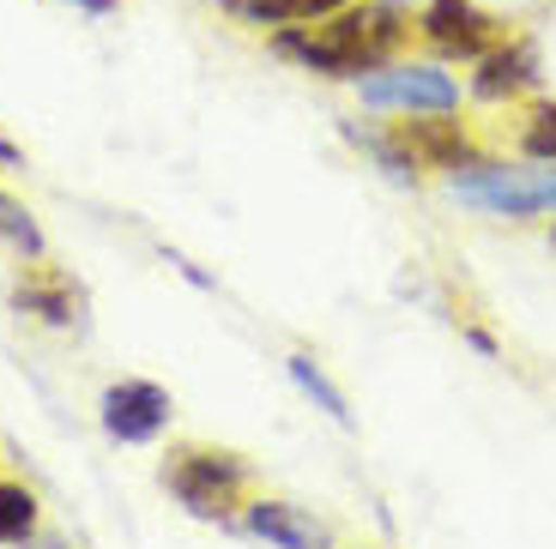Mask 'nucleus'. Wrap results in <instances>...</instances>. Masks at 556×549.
Listing matches in <instances>:
<instances>
[{
    "label": "nucleus",
    "mask_w": 556,
    "mask_h": 549,
    "mask_svg": "<svg viewBox=\"0 0 556 549\" xmlns=\"http://www.w3.org/2000/svg\"><path fill=\"white\" fill-rule=\"evenodd\" d=\"M169 423V393L152 381H115L103 393V429H110L122 447H146L157 441Z\"/></svg>",
    "instance_id": "obj_7"
},
{
    "label": "nucleus",
    "mask_w": 556,
    "mask_h": 549,
    "mask_svg": "<svg viewBox=\"0 0 556 549\" xmlns=\"http://www.w3.org/2000/svg\"><path fill=\"white\" fill-rule=\"evenodd\" d=\"M79 13H115V0H73Z\"/></svg>",
    "instance_id": "obj_16"
},
{
    "label": "nucleus",
    "mask_w": 556,
    "mask_h": 549,
    "mask_svg": "<svg viewBox=\"0 0 556 549\" xmlns=\"http://www.w3.org/2000/svg\"><path fill=\"white\" fill-rule=\"evenodd\" d=\"M393 7H405V0H393Z\"/></svg>",
    "instance_id": "obj_19"
},
{
    "label": "nucleus",
    "mask_w": 556,
    "mask_h": 549,
    "mask_svg": "<svg viewBox=\"0 0 556 549\" xmlns=\"http://www.w3.org/2000/svg\"><path fill=\"white\" fill-rule=\"evenodd\" d=\"M551 242H556V230H551Z\"/></svg>",
    "instance_id": "obj_20"
},
{
    "label": "nucleus",
    "mask_w": 556,
    "mask_h": 549,
    "mask_svg": "<svg viewBox=\"0 0 556 549\" xmlns=\"http://www.w3.org/2000/svg\"><path fill=\"white\" fill-rule=\"evenodd\" d=\"M412 30L430 42L442 61H478L508 37V18H496L490 7H478V0H424Z\"/></svg>",
    "instance_id": "obj_6"
},
{
    "label": "nucleus",
    "mask_w": 556,
    "mask_h": 549,
    "mask_svg": "<svg viewBox=\"0 0 556 549\" xmlns=\"http://www.w3.org/2000/svg\"><path fill=\"white\" fill-rule=\"evenodd\" d=\"M37 549H61V544H55V537H49V544H37Z\"/></svg>",
    "instance_id": "obj_18"
},
{
    "label": "nucleus",
    "mask_w": 556,
    "mask_h": 549,
    "mask_svg": "<svg viewBox=\"0 0 556 549\" xmlns=\"http://www.w3.org/2000/svg\"><path fill=\"white\" fill-rule=\"evenodd\" d=\"M164 483L188 513L200 520H224L230 508H242V495H249V465L237 454H224V447H176L164 465Z\"/></svg>",
    "instance_id": "obj_3"
},
{
    "label": "nucleus",
    "mask_w": 556,
    "mask_h": 549,
    "mask_svg": "<svg viewBox=\"0 0 556 549\" xmlns=\"http://www.w3.org/2000/svg\"><path fill=\"white\" fill-rule=\"evenodd\" d=\"M18 164V145H13V139H0V169H13Z\"/></svg>",
    "instance_id": "obj_17"
},
{
    "label": "nucleus",
    "mask_w": 556,
    "mask_h": 549,
    "mask_svg": "<svg viewBox=\"0 0 556 549\" xmlns=\"http://www.w3.org/2000/svg\"><path fill=\"white\" fill-rule=\"evenodd\" d=\"M515 145L532 157V164H556V97H539V103L520 110Z\"/></svg>",
    "instance_id": "obj_11"
},
{
    "label": "nucleus",
    "mask_w": 556,
    "mask_h": 549,
    "mask_svg": "<svg viewBox=\"0 0 556 549\" xmlns=\"http://www.w3.org/2000/svg\"><path fill=\"white\" fill-rule=\"evenodd\" d=\"M224 7H230L242 25L285 30V25H315V18L339 13V7H351V0H224Z\"/></svg>",
    "instance_id": "obj_10"
},
{
    "label": "nucleus",
    "mask_w": 556,
    "mask_h": 549,
    "mask_svg": "<svg viewBox=\"0 0 556 549\" xmlns=\"http://www.w3.org/2000/svg\"><path fill=\"white\" fill-rule=\"evenodd\" d=\"M454 193L466 206L496 212V218H544V212H556V164L551 169L472 164L454 176Z\"/></svg>",
    "instance_id": "obj_5"
},
{
    "label": "nucleus",
    "mask_w": 556,
    "mask_h": 549,
    "mask_svg": "<svg viewBox=\"0 0 556 549\" xmlns=\"http://www.w3.org/2000/svg\"><path fill=\"white\" fill-rule=\"evenodd\" d=\"M249 532L266 537V544H278V549H320L327 544L320 520H308L291 501H249Z\"/></svg>",
    "instance_id": "obj_9"
},
{
    "label": "nucleus",
    "mask_w": 556,
    "mask_h": 549,
    "mask_svg": "<svg viewBox=\"0 0 556 549\" xmlns=\"http://www.w3.org/2000/svg\"><path fill=\"white\" fill-rule=\"evenodd\" d=\"M291 381L303 386L308 398H320V411L333 417V423H351V411H345V393H339V386L327 381V374H320L308 357H291Z\"/></svg>",
    "instance_id": "obj_14"
},
{
    "label": "nucleus",
    "mask_w": 556,
    "mask_h": 549,
    "mask_svg": "<svg viewBox=\"0 0 556 549\" xmlns=\"http://www.w3.org/2000/svg\"><path fill=\"white\" fill-rule=\"evenodd\" d=\"M472 97H484V103H520L527 91H539V49H532L527 37H502L490 55L472 61Z\"/></svg>",
    "instance_id": "obj_8"
},
{
    "label": "nucleus",
    "mask_w": 556,
    "mask_h": 549,
    "mask_svg": "<svg viewBox=\"0 0 556 549\" xmlns=\"http://www.w3.org/2000/svg\"><path fill=\"white\" fill-rule=\"evenodd\" d=\"M405 42H412V13L393 7V0H351V7L315 18V25L273 30L278 55L320 73V79H363V73L388 67Z\"/></svg>",
    "instance_id": "obj_1"
},
{
    "label": "nucleus",
    "mask_w": 556,
    "mask_h": 549,
    "mask_svg": "<svg viewBox=\"0 0 556 549\" xmlns=\"http://www.w3.org/2000/svg\"><path fill=\"white\" fill-rule=\"evenodd\" d=\"M18 308H42V320H55V327L73 320L67 296H55V290H18Z\"/></svg>",
    "instance_id": "obj_15"
},
{
    "label": "nucleus",
    "mask_w": 556,
    "mask_h": 549,
    "mask_svg": "<svg viewBox=\"0 0 556 549\" xmlns=\"http://www.w3.org/2000/svg\"><path fill=\"white\" fill-rule=\"evenodd\" d=\"M357 91H363L369 110H388V115H454L459 110L454 73H442L435 61H400L393 55L388 67L363 73Z\"/></svg>",
    "instance_id": "obj_4"
},
{
    "label": "nucleus",
    "mask_w": 556,
    "mask_h": 549,
    "mask_svg": "<svg viewBox=\"0 0 556 549\" xmlns=\"http://www.w3.org/2000/svg\"><path fill=\"white\" fill-rule=\"evenodd\" d=\"M0 242H13L25 260H42V230H37V218H30L25 200H13L7 188H0Z\"/></svg>",
    "instance_id": "obj_13"
},
{
    "label": "nucleus",
    "mask_w": 556,
    "mask_h": 549,
    "mask_svg": "<svg viewBox=\"0 0 556 549\" xmlns=\"http://www.w3.org/2000/svg\"><path fill=\"white\" fill-rule=\"evenodd\" d=\"M363 145L400 181L424 176V169H454L459 176V169L478 164V139L447 115H405V122H393V133H369Z\"/></svg>",
    "instance_id": "obj_2"
},
{
    "label": "nucleus",
    "mask_w": 556,
    "mask_h": 549,
    "mask_svg": "<svg viewBox=\"0 0 556 549\" xmlns=\"http://www.w3.org/2000/svg\"><path fill=\"white\" fill-rule=\"evenodd\" d=\"M30 537H37V495L0 477V544H30Z\"/></svg>",
    "instance_id": "obj_12"
}]
</instances>
